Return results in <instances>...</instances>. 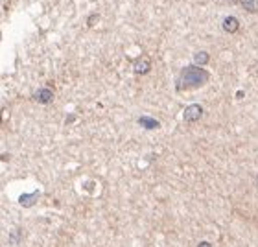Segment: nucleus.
<instances>
[{
  "mask_svg": "<svg viewBox=\"0 0 258 247\" xmlns=\"http://www.w3.org/2000/svg\"><path fill=\"white\" fill-rule=\"evenodd\" d=\"M150 70V63L148 61H139V63L135 65V72H139V74H144Z\"/></svg>",
  "mask_w": 258,
  "mask_h": 247,
  "instance_id": "obj_5",
  "label": "nucleus"
},
{
  "mask_svg": "<svg viewBox=\"0 0 258 247\" xmlns=\"http://www.w3.org/2000/svg\"><path fill=\"white\" fill-rule=\"evenodd\" d=\"M242 6H243V10L251 11V13L258 11V0H242Z\"/></svg>",
  "mask_w": 258,
  "mask_h": 247,
  "instance_id": "obj_4",
  "label": "nucleus"
},
{
  "mask_svg": "<svg viewBox=\"0 0 258 247\" xmlns=\"http://www.w3.org/2000/svg\"><path fill=\"white\" fill-rule=\"evenodd\" d=\"M52 98V92L50 91H46V89H43V91H39V94H37V100L39 102H43V103H46Z\"/></svg>",
  "mask_w": 258,
  "mask_h": 247,
  "instance_id": "obj_6",
  "label": "nucleus"
},
{
  "mask_svg": "<svg viewBox=\"0 0 258 247\" xmlns=\"http://www.w3.org/2000/svg\"><path fill=\"white\" fill-rule=\"evenodd\" d=\"M203 113V109L199 107V105H190L186 111H184V120H188V122H194V120H198Z\"/></svg>",
  "mask_w": 258,
  "mask_h": 247,
  "instance_id": "obj_2",
  "label": "nucleus"
},
{
  "mask_svg": "<svg viewBox=\"0 0 258 247\" xmlns=\"http://www.w3.org/2000/svg\"><path fill=\"white\" fill-rule=\"evenodd\" d=\"M238 28H240V24H238L236 17H225V21H223V30H225V32L234 33Z\"/></svg>",
  "mask_w": 258,
  "mask_h": 247,
  "instance_id": "obj_3",
  "label": "nucleus"
},
{
  "mask_svg": "<svg viewBox=\"0 0 258 247\" xmlns=\"http://www.w3.org/2000/svg\"><path fill=\"white\" fill-rule=\"evenodd\" d=\"M207 59H209V55L205 54V52L203 54H196V61H198V63H205Z\"/></svg>",
  "mask_w": 258,
  "mask_h": 247,
  "instance_id": "obj_7",
  "label": "nucleus"
},
{
  "mask_svg": "<svg viewBox=\"0 0 258 247\" xmlns=\"http://www.w3.org/2000/svg\"><path fill=\"white\" fill-rule=\"evenodd\" d=\"M207 81V72L199 69H194V67H188V69L183 70L181 74V83L179 87H199L201 83Z\"/></svg>",
  "mask_w": 258,
  "mask_h": 247,
  "instance_id": "obj_1",
  "label": "nucleus"
}]
</instances>
